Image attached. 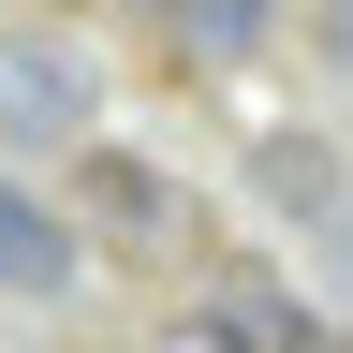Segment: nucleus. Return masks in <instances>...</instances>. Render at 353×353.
<instances>
[{
  "mask_svg": "<svg viewBox=\"0 0 353 353\" xmlns=\"http://www.w3.org/2000/svg\"><path fill=\"white\" fill-rule=\"evenodd\" d=\"M88 118H103V74L74 44H44V30H0V132L15 148H74Z\"/></svg>",
  "mask_w": 353,
  "mask_h": 353,
  "instance_id": "f257e3e1",
  "label": "nucleus"
},
{
  "mask_svg": "<svg viewBox=\"0 0 353 353\" xmlns=\"http://www.w3.org/2000/svg\"><path fill=\"white\" fill-rule=\"evenodd\" d=\"M162 30L192 44V59L236 74V59H265V44H280V0H162Z\"/></svg>",
  "mask_w": 353,
  "mask_h": 353,
  "instance_id": "f03ea898",
  "label": "nucleus"
},
{
  "mask_svg": "<svg viewBox=\"0 0 353 353\" xmlns=\"http://www.w3.org/2000/svg\"><path fill=\"white\" fill-rule=\"evenodd\" d=\"M59 280H74V236L15 192V176H0V294H59Z\"/></svg>",
  "mask_w": 353,
  "mask_h": 353,
  "instance_id": "7ed1b4c3",
  "label": "nucleus"
},
{
  "mask_svg": "<svg viewBox=\"0 0 353 353\" xmlns=\"http://www.w3.org/2000/svg\"><path fill=\"white\" fill-rule=\"evenodd\" d=\"M88 192H103V221H132V236H162V221H176V206H162V176L132 162V148H103V162H88Z\"/></svg>",
  "mask_w": 353,
  "mask_h": 353,
  "instance_id": "20e7f679",
  "label": "nucleus"
},
{
  "mask_svg": "<svg viewBox=\"0 0 353 353\" xmlns=\"http://www.w3.org/2000/svg\"><path fill=\"white\" fill-rule=\"evenodd\" d=\"M265 192H280V206H339V176H324L309 132H280V148H265Z\"/></svg>",
  "mask_w": 353,
  "mask_h": 353,
  "instance_id": "39448f33",
  "label": "nucleus"
},
{
  "mask_svg": "<svg viewBox=\"0 0 353 353\" xmlns=\"http://www.w3.org/2000/svg\"><path fill=\"white\" fill-rule=\"evenodd\" d=\"M309 353H353V339H309Z\"/></svg>",
  "mask_w": 353,
  "mask_h": 353,
  "instance_id": "423d86ee",
  "label": "nucleus"
},
{
  "mask_svg": "<svg viewBox=\"0 0 353 353\" xmlns=\"http://www.w3.org/2000/svg\"><path fill=\"white\" fill-rule=\"evenodd\" d=\"M339 59H353V30H339Z\"/></svg>",
  "mask_w": 353,
  "mask_h": 353,
  "instance_id": "0eeeda50",
  "label": "nucleus"
}]
</instances>
